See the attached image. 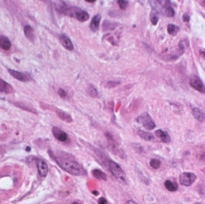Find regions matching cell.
Segmentation results:
<instances>
[{
  "mask_svg": "<svg viewBox=\"0 0 205 204\" xmlns=\"http://www.w3.org/2000/svg\"><path fill=\"white\" fill-rule=\"evenodd\" d=\"M55 161L64 171L74 176H80L84 173L81 166L75 161L64 158H56Z\"/></svg>",
  "mask_w": 205,
  "mask_h": 204,
  "instance_id": "1",
  "label": "cell"
},
{
  "mask_svg": "<svg viewBox=\"0 0 205 204\" xmlns=\"http://www.w3.org/2000/svg\"><path fill=\"white\" fill-rule=\"evenodd\" d=\"M109 167L111 172L116 180L121 182H125V174L121 166L118 163H116L114 161L110 160L109 162Z\"/></svg>",
  "mask_w": 205,
  "mask_h": 204,
  "instance_id": "2",
  "label": "cell"
},
{
  "mask_svg": "<svg viewBox=\"0 0 205 204\" xmlns=\"http://www.w3.org/2000/svg\"><path fill=\"white\" fill-rule=\"evenodd\" d=\"M137 122L140 123L147 130H153L156 127L155 122L148 113H143L137 117Z\"/></svg>",
  "mask_w": 205,
  "mask_h": 204,
  "instance_id": "3",
  "label": "cell"
},
{
  "mask_svg": "<svg viewBox=\"0 0 205 204\" xmlns=\"http://www.w3.org/2000/svg\"><path fill=\"white\" fill-rule=\"evenodd\" d=\"M190 86L200 93L205 94V85L201 79L196 75H193L190 80Z\"/></svg>",
  "mask_w": 205,
  "mask_h": 204,
  "instance_id": "4",
  "label": "cell"
},
{
  "mask_svg": "<svg viewBox=\"0 0 205 204\" xmlns=\"http://www.w3.org/2000/svg\"><path fill=\"white\" fill-rule=\"evenodd\" d=\"M197 179L196 176L191 172H183L180 176V183L185 186H190Z\"/></svg>",
  "mask_w": 205,
  "mask_h": 204,
  "instance_id": "5",
  "label": "cell"
},
{
  "mask_svg": "<svg viewBox=\"0 0 205 204\" xmlns=\"http://www.w3.org/2000/svg\"><path fill=\"white\" fill-rule=\"evenodd\" d=\"M36 163L39 175L42 177H45L48 172V166L47 163L44 160L40 159L36 160Z\"/></svg>",
  "mask_w": 205,
  "mask_h": 204,
  "instance_id": "6",
  "label": "cell"
},
{
  "mask_svg": "<svg viewBox=\"0 0 205 204\" xmlns=\"http://www.w3.org/2000/svg\"><path fill=\"white\" fill-rule=\"evenodd\" d=\"M106 136L108 139V144H109V147L110 150L112 151V152H113L114 154H119V152L120 150L118 149V147L116 144V142L114 140L113 136L109 132H107L106 134Z\"/></svg>",
  "mask_w": 205,
  "mask_h": 204,
  "instance_id": "7",
  "label": "cell"
},
{
  "mask_svg": "<svg viewBox=\"0 0 205 204\" xmlns=\"http://www.w3.org/2000/svg\"><path fill=\"white\" fill-rule=\"evenodd\" d=\"M8 71L13 77H14L15 79H16L18 80H20L21 82H28L30 79V77H29V75H25V74H23L22 72L17 71L16 70L9 69Z\"/></svg>",
  "mask_w": 205,
  "mask_h": 204,
  "instance_id": "8",
  "label": "cell"
},
{
  "mask_svg": "<svg viewBox=\"0 0 205 204\" xmlns=\"http://www.w3.org/2000/svg\"><path fill=\"white\" fill-rule=\"evenodd\" d=\"M52 133L53 134V136L55 137L56 139H57L58 141L64 142L67 139V134L61 130L60 128L54 126L52 128Z\"/></svg>",
  "mask_w": 205,
  "mask_h": 204,
  "instance_id": "9",
  "label": "cell"
},
{
  "mask_svg": "<svg viewBox=\"0 0 205 204\" xmlns=\"http://www.w3.org/2000/svg\"><path fill=\"white\" fill-rule=\"evenodd\" d=\"M59 40L61 45H63L65 48L68 50H73L74 48L73 45L71 42L70 39L66 34H61L59 37Z\"/></svg>",
  "mask_w": 205,
  "mask_h": 204,
  "instance_id": "10",
  "label": "cell"
},
{
  "mask_svg": "<svg viewBox=\"0 0 205 204\" xmlns=\"http://www.w3.org/2000/svg\"><path fill=\"white\" fill-rule=\"evenodd\" d=\"M24 34L26 38L33 43L36 38V35L34 29L29 25H26L24 27Z\"/></svg>",
  "mask_w": 205,
  "mask_h": 204,
  "instance_id": "11",
  "label": "cell"
},
{
  "mask_svg": "<svg viewBox=\"0 0 205 204\" xmlns=\"http://www.w3.org/2000/svg\"><path fill=\"white\" fill-rule=\"evenodd\" d=\"M101 19V16L100 14H97L93 17L90 25V28L92 31L95 32L98 29Z\"/></svg>",
  "mask_w": 205,
  "mask_h": 204,
  "instance_id": "12",
  "label": "cell"
},
{
  "mask_svg": "<svg viewBox=\"0 0 205 204\" xmlns=\"http://www.w3.org/2000/svg\"><path fill=\"white\" fill-rule=\"evenodd\" d=\"M118 25L119 24L118 23L112 22L109 20H105L104 21L103 23L102 29L104 32H106L109 31H113L118 27Z\"/></svg>",
  "mask_w": 205,
  "mask_h": 204,
  "instance_id": "13",
  "label": "cell"
},
{
  "mask_svg": "<svg viewBox=\"0 0 205 204\" xmlns=\"http://www.w3.org/2000/svg\"><path fill=\"white\" fill-rule=\"evenodd\" d=\"M89 18L90 15H88V13L87 12L82 10L81 8L76 13L74 16V18H76L77 20L81 22L87 21L89 19Z\"/></svg>",
  "mask_w": 205,
  "mask_h": 204,
  "instance_id": "14",
  "label": "cell"
},
{
  "mask_svg": "<svg viewBox=\"0 0 205 204\" xmlns=\"http://www.w3.org/2000/svg\"><path fill=\"white\" fill-rule=\"evenodd\" d=\"M56 113L57 114L58 117L61 119L63 121H64L67 123H71L73 122V119L70 115L67 113L66 112L60 110V109H56L55 111Z\"/></svg>",
  "mask_w": 205,
  "mask_h": 204,
  "instance_id": "15",
  "label": "cell"
},
{
  "mask_svg": "<svg viewBox=\"0 0 205 204\" xmlns=\"http://www.w3.org/2000/svg\"><path fill=\"white\" fill-rule=\"evenodd\" d=\"M0 92L10 93L13 92V88L9 83L0 79Z\"/></svg>",
  "mask_w": 205,
  "mask_h": 204,
  "instance_id": "16",
  "label": "cell"
},
{
  "mask_svg": "<svg viewBox=\"0 0 205 204\" xmlns=\"http://www.w3.org/2000/svg\"><path fill=\"white\" fill-rule=\"evenodd\" d=\"M193 114L196 119L200 122H205V113L200 109L194 108L193 110Z\"/></svg>",
  "mask_w": 205,
  "mask_h": 204,
  "instance_id": "17",
  "label": "cell"
},
{
  "mask_svg": "<svg viewBox=\"0 0 205 204\" xmlns=\"http://www.w3.org/2000/svg\"><path fill=\"white\" fill-rule=\"evenodd\" d=\"M11 46V42L7 37L0 35V47L4 50H8L10 48Z\"/></svg>",
  "mask_w": 205,
  "mask_h": 204,
  "instance_id": "18",
  "label": "cell"
},
{
  "mask_svg": "<svg viewBox=\"0 0 205 204\" xmlns=\"http://www.w3.org/2000/svg\"><path fill=\"white\" fill-rule=\"evenodd\" d=\"M155 135L159 138V139L164 142L168 143L170 141V137L167 132H164L161 129H159L155 131Z\"/></svg>",
  "mask_w": 205,
  "mask_h": 204,
  "instance_id": "19",
  "label": "cell"
},
{
  "mask_svg": "<svg viewBox=\"0 0 205 204\" xmlns=\"http://www.w3.org/2000/svg\"><path fill=\"white\" fill-rule=\"evenodd\" d=\"M149 19L153 25H157L159 20V15L158 11L155 8H152L150 12Z\"/></svg>",
  "mask_w": 205,
  "mask_h": 204,
  "instance_id": "20",
  "label": "cell"
},
{
  "mask_svg": "<svg viewBox=\"0 0 205 204\" xmlns=\"http://www.w3.org/2000/svg\"><path fill=\"white\" fill-rule=\"evenodd\" d=\"M137 133L138 136L146 141H151L154 139V136L150 132H146L143 130H139Z\"/></svg>",
  "mask_w": 205,
  "mask_h": 204,
  "instance_id": "21",
  "label": "cell"
},
{
  "mask_svg": "<svg viewBox=\"0 0 205 204\" xmlns=\"http://www.w3.org/2000/svg\"><path fill=\"white\" fill-rule=\"evenodd\" d=\"M92 174L95 178L98 180H107V177L106 174L102 172L101 171L95 169L93 170L92 171Z\"/></svg>",
  "mask_w": 205,
  "mask_h": 204,
  "instance_id": "22",
  "label": "cell"
},
{
  "mask_svg": "<svg viewBox=\"0 0 205 204\" xmlns=\"http://www.w3.org/2000/svg\"><path fill=\"white\" fill-rule=\"evenodd\" d=\"M179 31V28L174 24H169L167 26V32L171 35H175Z\"/></svg>",
  "mask_w": 205,
  "mask_h": 204,
  "instance_id": "23",
  "label": "cell"
},
{
  "mask_svg": "<svg viewBox=\"0 0 205 204\" xmlns=\"http://www.w3.org/2000/svg\"><path fill=\"white\" fill-rule=\"evenodd\" d=\"M165 187H166V189L170 191V192H175L178 189V186L175 184H174L170 180H167L166 182H165Z\"/></svg>",
  "mask_w": 205,
  "mask_h": 204,
  "instance_id": "24",
  "label": "cell"
},
{
  "mask_svg": "<svg viewBox=\"0 0 205 204\" xmlns=\"http://www.w3.org/2000/svg\"><path fill=\"white\" fill-rule=\"evenodd\" d=\"M88 93L92 98H96L98 96V92L95 88L92 85H89L88 88L87 89Z\"/></svg>",
  "mask_w": 205,
  "mask_h": 204,
  "instance_id": "25",
  "label": "cell"
},
{
  "mask_svg": "<svg viewBox=\"0 0 205 204\" xmlns=\"http://www.w3.org/2000/svg\"><path fill=\"white\" fill-rule=\"evenodd\" d=\"M164 13L167 17H173L175 15V12L172 7L169 6L165 8Z\"/></svg>",
  "mask_w": 205,
  "mask_h": 204,
  "instance_id": "26",
  "label": "cell"
},
{
  "mask_svg": "<svg viewBox=\"0 0 205 204\" xmlns=\"http://www.w3.org/2000/svg\"><path fill=\"white\" fill-rule=\"evenodd\" d=\"M149 165L154 169H159L161 165V162L158 159H152L149 162Z\"/></svg>",
  "mask_w": 205,
  "mask_h": 204,
  "instance_id": "27",
  "label": "cell"
},
{
  "mask_svg": "<svg viewBox=\"0 0 205 204\" xmlns=\"http://www.w3.org/2000/svg\"><path fill=\"white\" fill-rule=\"evenodd\" d=\"M120 84H121V82H118V81H114V80L109 81L106 83V87L107 88H109V89H112V88H114L118 86Z\"/></svg>",
  "mask_w": 205,
  "mask_h": 204,
  "instance_id": "28",
  "label": "cell"
},
{
  "mask_svg": "<svg viewBox=\"0 0 205 204\" xmlns=\"http://www.w3.org/2000/svg\"><path fill=\"white\" fill-rule=\"evenodd\" d=\"M117 2L122 10H125L128 5V1L125 0H118Z\"/></svg>",
  "mask_w": 205,
  "mask_h": 204,
  "instance_id": "29",
  "label": "cell"
},
{
  "mask_svg": "<svg viewBox=\"0 0 205 204\" xmlns=\"http://www.w3.org/2000/svg\"><path fill=\"white\" fill-rule=\"evenodd\" d=\"M58 94L62 98H66V96L67 95V93L66 92V91H64L63 89H59V90L58 91Z\"/></svg>",
  "mask_w": 205,
  "mask_h": 204,
  "instance_id": "30",
  "label": "cell"
},
{
  "mask_svg": "<svg viewBox=\"0 0 205 204\" xmlns=\"http://www.w3.org/2000/svg\"><path fill=\"white\" fill-rule=\"evenodd\" d=\"M120 13L119 11H116V10H112L111 12H109V15L112 17H118L119 16V15H120Z\"/></svg>",
  "mask_w": 205,
  "mask_h": 204,
  "instance_id": "31",
  "label": "cell"
},
{
  "mask_svg": "<svg viewBox=\"0 0 205 204\" xmlns=\"http://www.w3.org/2000/svg\"><path fill=\"white\" fill-rule=\"evenodd\" d=\"M183 21L185 22H188L190 20V17L188 13H185L182 16Z\"/></svg>",
  "mask_w": 205,
  "mask_h": 204,
  "instance_id": "32",
  "label": "cell"
},
{
  "mask_svg": "<svg viewBox=\"0 0 205 204\" xmlns=\"http://www.w3.org/2000/svg\"><path fill=\"white\" fill-rule=\"evenodd\" d=\"M98 204H108L107 200L104 198H100L98 201Z\"/></svg>",
  "mask_w": 205,
  "mask_h": 204,
  "instance_id": "33",
  "label": "cell"
},
{
  "mask_svg": "<svg viewBox=\"0 0 205 204\" xmlns=\"http://www.w3.org/2000/svg\"><path fill=\"white\" fill-rule=\"evenodd\" d=\"M200 54L202 56V57L205 59V49H200Z\"/></svg>",
  "mask_w": 205,
  "mask_h": 204,
  "instance_id": "34",
  "label": "cell"
},
{
  "mask_svg": "<svg viewBox=\"0 0 205 204\" xmlns=\"http://www.w3.org/2000/svg\"><path fill=\"white\" fill-rule=\"evenodd\" d=\"M137 204L136 202H135V201H132V200H130V201H127V202H126V204Z\"/></svg>",
  "mask_w": 205,
  "mask_h": 204,
  "instance_id": "35",
  "label": "cell"
},
{
  "mask_svg": "<svg viewBox=\"0 0 205 204\" xmlns=\"http://www.w3.org/2000/svg\"><path fill=\"white\" fill-rule=\"evenodd\" d=\"M85 1L88 3H94L95 2V0H85Z\"/></svg>",
  "mask_w": 205,
  "mask_h": 204,
  "instance_id": "36",
  "label": "cell"
},
{
  "mask_svg": "<svg viewBox=\"0 0 205 204\" xmlns=\"http://www.w3.org/2000/svg\"><path fill=\"white\" fill-rule=\"evenodd\" d=\"M26 150L27 152H30V150H31V148H30L29 147H26Z\"/></svg>",
  "mask_w": 205,
  "mask_h": 204,
  "instance_id": "37",
  "label": "cell"
},
{
  "mask_svg": "<svg viewBox=\"0 0 205 204\" xmlns=\"http://www.w3.org/2000/svg\"><path fill=\"white\" fill-rule=\"evenodd\" d=\"M71 204H79L78 202H73Z\"/></svg>",
  "mask_w": 205,
  "mask_h": 204,
  "instance_id": "38",
  "label": "cell"
},
{
  "mask_svg": "<svg viewBox=\"0 0 205 204\" xmlns=\"http://www.w3.org/2000/svg\"><path fill=\"white\" fill-rule=\"evenodd\" d=\"M200 204V203H196V204Z\"/></svg>",
  "mask_w": 205,
  "mask_h": 204,
  "instance_id": "39",
  "label": "cell"
}]
</instances>
